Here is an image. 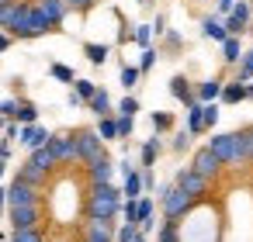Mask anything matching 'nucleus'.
<instances>
[{
  "mask_svg": "<svg viewBox=\"0 0 253 242\" xmlns=\"http://www.w3.org/2000/svg\"><path fill=\"white\" fill-rule=\"evenodd\" d=\"M11 221H14V228H35V221H39V204H35V207H11Z\"/></svg>",
  "mask_w": 253,
  "mask_h": 242,
  "instance_id": "14",
  "label": "nucleus"
},
{
  "mask_svg": "<svg viewBox=\"0 0 253 242\" xmlns=\"http://www.w3.org/2000/svg\"><path fill=\"white\" fill-rule=\"evenodd\" d=\"M222 52H225V63H243V49H239V38H229V42L222 45Z\"/></svg>",
  "mask_w": 253,
  "mask_h": 242,
  "instance_id": "26",
  "label": "nucleus"
},
{
  "mask_svg": "<svg viewBox=\"0 0 253 242\" xmlns=\"http://www.w3.org/2000/svg\"><path fill=\"white\" fill-rule=\"evenodd\" d=\"M90 111H94L97 118H111V97H108V90H97V94H94Z\"/></svg>",
  "mask_w": 253,
  "mask_h": 242,
  "instance_id": "21",
  "label": "nucleus"
},
{
  "mask_svg": "<svg viewBox=\"0 0 253 242\" xmlns=\"http://www.w3.org/2000/svg\"><path fill=\"white\" fill-rule=\"evenodd\" d=\"M18 121H21V125H35V121H39V107H35V104H21V107H18Z\"/></svg>",
  "mask_w": 253,
  "mask_h": 242,
  "instance_id": "31",
  "label": "nucleus"
},
{
  "mask_svg": "<svg viewBox=\"0 0 253 242\" xmlns=\"http://www.w3.org/2000/svg\"><path fill=\"white\" fill-rule=\"evenodd\" d=\"M149 38H153V28H149V25H139V28H135V42H139L142 49H149Z\"/></svg>",
  "mask_w": 253,
  "mask_h": 242,
  "instance_id": "40",
  "label": "nucleus"
},
{
  "mask_svg": "<svg viewBox=\"0 0 253 242\" xmlns=\"http://www.w3.org/2000/svg\"><path fill=\"white\" fill-rule=\"evenodd\" d=\"M218 166H222V163H218V156H215L208 145H205V149H198V156H194V163H191V170H194V173H201L205 180H208V176H215V173H218Z\"/></svg>",
  "mask_w": 253,
  "mask_h": 242,
  "instance_id": "9",
  "label": "nucleus"
},
{
  "mask_svg": "<svg viewBox=\"0 0 253 242\" xmlns=\"http://www.w3.org/2000/svg\"><path fill=\"white\" fill-rule=\"evenodd\" d=\"M201 32H205V35H208L211 42H222V45H225V42L232 38V35L225 32V25H222V21H215V18H205V25H201Z\"/></svg>",
  "mask_w": 253,
  "mask_h": 242,
  "instance_id": "16",
  "label": "nucleus"
},
{
  "mask_svg": "<svg viewBox=\"0 0 253 242\" xmlns=\"http://www.w3.org/2000/svg\"><path fill=\"white\" fill-rule=\"evenodd\" d=\"M0 176H4V159H0Z\"/></svg>",
  "mask_w": 253,
  "mask_h": 242,
  "instance_id": "50",
  "label": "nucleus"
},
{
  "mask_svg": "<svg viewBox=\"0 0 253 242\" xmlns=\"http://www.w3.org/2000/svg\"><path fill=\"white\" fill-rule=\"evenodd\" d=\"M18 180H21V183H28V187H35V190H39V187H42V180H45V173H42V170H35V166H32V163H25V170H21V173H18Z\"/></svg>",
  "mask_w": 253,
  "mask_h": 242,
  "instance_id": "23",
  "label": "nucleus"
},
{
  "mask_svg": "<svg viewBox=\"0 0 253 242\" xmlns=\"http://www.w3.org/2000/svg\"><path fill=\"white\" fill-rule=\"evenodd\" d=\"M222 80H205L201 87H198V104H215L218 97H222Z\"/></svg>",
  "mask_w": 253,
  "mask_h": 242,
  "instance_id": "15",
  "label": "nucleus"
},
{
  "mask_svg": "<svg viewBox=\"0 0 253 242\" xmlns=\"http://www.w3.org/2000/svg\"><path fill=\"white\" fill-rule=\"evenodd\" d=\"M132 135V118H118V138H128Z\"/></svg>",
  "mask_w": 253,
  "mask_h": 242,
  "instance_id": "44",
  "label": "nucleus"
},
{
  "mask_svg": "<svg viewBox=\"0 0 253 242\" xmlns=\"http://www.w3.org/2000/svg\"><path fill=\"white\" fill-rule=\"evenodd\" d=\"M135 111H139V101H135V97H125V101L118 104V114H122V118H135Z\"/></svg>",
  "mask_w": 253,
  "mask_h": 242,
  "instance_id": "35",
  "label": "nucleus"
},
{
  "mask_svg": "<svg viewBox=\"0 0 253 242\" xmlns=\"http://www.w3.org/2000/svg\"><path fill=\"white\" fill-rule=\"evenodd\" d=\"M250 18H253V4L239 0V4L232 7V14H229V21H225V32H229L232 38H239V35L250 28Z\"/></svg>",
  "mask_w": 253,
  "mask_h": 242,
  "instance_id": "5",
  "label": "nucleus"
},
{
  "mask_svg": "<svg viewBox=\"0 0 253 242\" xmlns=\"http://www.w3.org/2000/svg\"><path fill=\"white\" fill-rule=\"evenodd\" d=\"M160 201H163V214H167L170 221L184 218V214L191 211V204H194V197H187V194H184V190H180L177 183H173V187H167Z\"/></svg>",
  "mask_w": 253,
  "mask_h": 242,
  "instance_id": "4",
  "label": "nucleus"
},
{
  "mask_svg": "<svg viewBox=\"0 0 253 242\" xmlns=\"http://www.w3.org/2000/svg\"><path fill=\"white\" fill-rule=\"evenodd\" d=\"M49 149H52L56 163H63V159H80V156H77V138H66V135H52Z\"/></svg>",
  "mask_w": 253,
  "mask_h": 242,
  "instance_id": "11",
  "label": "nucleus"
},
{
  "mask_svg": "<svg viewBox=\"0 0 253 242\" xmlns=\"http://www.w3.org/2000/svg\"><path fill=\"white\" fill-rule=\"evenodd\" d=\"M90 180H94V187H108L111 183V163H108V156H97L90 163Z\"/></svg>",
  "mask_w": 253,
  "mask_h": 242,
  "instance_id": "13",
  "label": "nucleus"
},
{
  "mask_svg": "<svg viewBox=\"0 0 253 242\" xmlns=\"http://www.w3.org/2000/svg\"><path fill=\"white\" fill-rule=\"evenodd\" d=\"M156 239H160V242H180V232H177V221H170V218H167Z\"/></svg>",
  "mask_w": 253,
  "mask_h": 242,
  "instance_id": "29",
  "label": "nucleus"
},
{
  "mask_svg": "<svg viewBox=\"0 0 253 242\" xmlns=\"http://www.w3.org/2000/svg\"><path fill=\"white\" fill-rule=\"evenodd\" d=\"M35 7L42 11V18L49 21V28L63 25V18H66V4H63V0H39Z\"/></svg>",
  "mask_w": 253,
  "mask_h": 242,
  "instance_id": "12",
  "label": "nucleus"
},
{
  "mask_svg": "<svg viewBox=\"0 0 253 242\" xmlns=\"http://www.w3.org/2000/svg\"><path fill=\"white\" fill-rule=\"evenodd\" d=\"M156 156H160V138H149V142L142 145V163H146V166H153V163H156Z\"/></svg>",
  "mask_w": 253,
  "mask_h": 242,
  "instance_id": "32",
  "label": "nucleus"
},
{
  "mask_svg": "<svg viewBox=\"0 0 253 242\" xmlns=\"http://www.w3.org/2000/svg\"><path fill=\"white\" fill-rule=\"evenodd\" d=\"M28 163H32V166H35V170H42V173H49V170H52V166H56V156H52V149H49V145H45V149H35V152H32V159H28Z\"/></svg>",
  "mask_w": 253,
  "mask_h": 242,
  "instance_id": "19",
  "label": "nucleus"
},
{
  "mask_svg": "<svg viewBox=\"0 0 253 242\" xmlns=\"http://www.w3.org/2000/svg\"><path fill=\"white\" fill-rule=\"evenodd\" d=\"M250 76H253V49H250V52L243 56V63H239V83L250 80Z\"/></svg>",
  "mask_w": 253,
  "mask_h": 242,
  "instance_id": "38",
  "label": "nucleus"
},
{
  "mask_svg": "<svg viewBox=\"0 0 253 242\" xmlns=\"http://www.w3.org/2000/svg\"><path fill=\"white\" fill-rule=\"evenodd\" d=\"M77 156L87 159V163H94L97 156H104V149H101V135H97V132H80V135H77Z\"/></svg>",
  "mask_w": 253,
  "mask_h": 242,
  "instance_id": "6",
  "label": "nucleus"
},
{
  "mask_svg": "<svg viewBox=\"0 0 253 242\" xmlns=\"http://www.w3.org/2000/svg\"><path fill=\"white\" fill-rule=\"evenodd\" d=\"M246 101H253V83H250V87H246Z\"/></svg>",
  "mask_w": 253,
  "mask_h": 242,
  "instance_id": "49",
  "label": "nucleus"
},
{
  "mask_svg": "<svg viewBox=\"0 0 253 242\" xmlns=\"http://www.w3.org/2000/svg\"><path fill=\"white\" fill-rule=\"evenodd\" d=\"M18 138H21L32 152H35V149H45V145L52 142V135H49L45 128H39V125H25V128L18 132Z\"/></svg>",
  "mask_w": 253,
  "mask_h": 242,
  "instance_id": "10",
  "label": "nucleus"
},
{
  "mask_svg": "<svg viewBox=\"0 0 253 242\" xmlns=\"http://www.w3.org/2000/svg\"><path fill=\"white\" fill-rule=\"evenodd\" d=\"M122 214H125V225H135L139 228V201H125L122 204Z\"/></svg>",
  "mask_w": 253,
  "mask_h": 242,
  "instance_id": "33",
  "label": "nucleus"
},
{
  "mask_svg": "<svg viewBox=\"0 0 253 242\" xmlns=\"http://www.w3.org/2000/svg\"><path fill=\"white\" fill-rule=\"evenodd\" d=\"M118 242H146V235H142L135 225H122V228H118Z\"/></svg>",
  "mask_w": 253,
  "mask_h": 242,
  "instance_id": "28",
  "label": "nucleus"
},
{
  "mask_svg": "<svg viewBox=\"0 0 253 242\" xmlns=\"http://www.w3.org/2000/svg\"><path fill=\"white\" fill-rule=\"evenodd\" d=\"M170 125H173V118H170V114H153V128H156V132H167Z\"/></svg>",
  "mask_w": 253,
  "mask_h": 242,
  "instance_id": "43",
  "label": "nucleus"
},
{
  "mask_svg": "<svg viewBox=\"0 0 253 242\" xmlns=\"http://www.w3.org/2000/svg\"><path fill=\"white\" fill-rule=\"evenodd\" d=\"M97 135H101V138H118V118H101Z\"/></svg>",
  "mask_w": 253,
  "mask_h": 242,
  "instance_id": "27",
  "label": "nucleus"
},
{
  "mask_svg": "<svg viewBox=\"0 0 253 242\" xmlns=\"http://www.w3.org/2000/svg\"><path fill=\"white\" fill-rule=\"evenodd\" d=\"M122 190L118 187H94V194H90V204H87V211H90V221H111L118 211H122Z\"/></svg>",
  "mask_w": 253,
  "mask_h": 242,
  "instance_id": "2",
  "label": "nucleus"
},
{
  "mask_svg": "<svg viewBox=\"0 0 253 242\" xmlns=\"http://www.w3.org/2000/svg\"><path fill=\"white\" fill-rule=\"evenodd\" d=\"M177 187H180L187 197H201V194L208 190V180H205L201 173H194V170H180V173H177Z\"/></svg>",
  "mask_w": 253,
  "mask_h": 242,
  "instance_id": "8",
  "label": "nucleus"
},
{
  "mask_svg": "<svg viewBox=\"0 0 253 242\" xmlns=\"http://www.w3.org/2000/svg\"><path fill=\"white\" fill-rule=\"evenodd\" d=\"M18 101H0V118H18Z\"/></svg>",
  "mask_w": 253,
  "mask_h": 242,
  "instance_id": "41",
  "label": "nucleus"
},
{
  "mask_svg": "<svg viewBox=\"0 0 253 242\" xmlns=\"http://www.w3.org/2000/svg\"><path fill=\"white\" fill-rule=\"evenodd\" d=\"M153 221V201L149 197H139V225Z\"/></svg>",
  "mask_w": 253,
  "mask_h": 242,
  "instance_id": "36",
  "label": "nucleus"
},
{
  "mask_svg": "<svg viewBox=\"0 0 253 242\" xmlns=\"http://www.w3.org/2000/svg\"><path fill=\"white\" fill-rule=\"evenodd\" d=\"M142 187H146V183H142V173H135V170H132V173L125 176V187H122L125 201H139V197H142Z\"/></svg>",
  "mask_w": 253,
  "mask_h": 242,
  "instance_id": "18",
  "label": "nucleus"
},
{
  "mask_svg": "<svg viewBox=\"0 0 253 242\" xmlns=\"http://www.w3.org/2000/svg\"><path fill=\"white\" fill-rule=\"evenodd\" d=\"M187 142H191V132L184 128V132H180V135L173 138V149H187Z\"/></svg>",
  "mask_w": 253,
  "mask_h": 242,
  "instance_id": "45",
  "label": "nucleus"
},
{
  "mask_svg": "<svg viewBox=\"0 0 253 242\" xmlns=\"http://www.w3.org/2000/svg\"><path fill=\"white\" fill-rule=\"evenodd\" d=\"M201 114H205V128H211L218 121V104H201Z\"/></svg>",
  "mask_w": 253,
  "mask_h": 242,
  "instance_id": "39",
  "label": "nucleus"
},
{
  "mask_svg": "<svg viewBox=\"0 0 253 242\" xmlns=\"http://www.w3.org/2000/svg\"><path fill=\"white\" fill-rule=\"evenodd\" d=\"M153 63H156V52H153V49H142V59H139V73L153 69Z\"/></svg>",
  "mask_w": 253,
  "mask_h": 242,
  "instance_id": "42",
  "label": "nucleus"
},
{
  "mask_svg": "<svg viewBox=\"0 0 253 242\" xmlns=\"http://www.w3.org/2000/svg\"><path fill=\"white\" fill-rule=\"evenodd\" d=\"M139 76H142L139 66H122V87H125V90H132V87L139 83Z\"/></svg>",
  "mask_w": 253,
  "mask_h": 242,
  "instance_id": "30",
  "label": "nucleus"
},
{
  "mask_svg": "<svg viewBox=\"0 0 253 242\" xmlns=\"http://www.w3.org/2000/svg\"><path fill=\"white\" fill-rule=\"evenodd\" d=\"M222 101H225V104L246 101V83H239V80H236V83H225V87H222Z\"/></svg>",
  "mask_w": 253,
  "mask_h": 242,
  "instance_id": "20",
  "label": "nucleus"
},
{
  "mask_svg": "<svg viewBox=\"0 0 253 242\" xmlns=\"http://www.w3.org/2000/svg\"><path fill=\"white\" fill-rule=\"evenodd\" d=\"M4 204H7V190L0 187V211H4Z\"/></svg>",
  "mask_w": 253,
  "mask_h": 242,
  "instance_id": "48",
  "label": "nucleus"
},
{
  "mask_svg": "<svg viewBox=\"0 0 253 242\" xmlns=\"http://www.w3.org/2000/svg\"><path fill=\"white\" fill-rule=\"evenodd\" d=\"M52 76H56V80H63V83H77L73 69H70V66H63V63H52Z\"/></svg>",
  "mask_w": 253,
  "mask_h": 242,
  "instance_id": "34",
  "label": "nucleus"
},
{
  "mask_svg": "<svg viewBox=\"0 0 253 242\" xmlns=\"http://www.w3.org/2000/svg\"><path fill=\"white\" fill-rule=\"evenodd\" d=\"M7 204L11 207H35L39 204V190L28 187V183H21V180H14V187L7 190Z\"/></svg>",
  "mask_w": 253,
  "mask_h": 242,
  "instance_id": "7",
  "label": "nucleus"
},
{
  "mask_svg": "<svg viewBox=\"0 0 253 242\" xmlns=\"http://www.w3.org/2000/svg\"><path fill=\"white\" fill-rule=\"evenodd\" d=\"M18 38H35V35H45L49 32V21L42 18V11L39 7H28V4H18L14 7V18H11V25H7Z\"/></svg>",
  "mask_w": 253,
  "mask_h": 242,
  "instance_id": "3",
  "label": "nucleus"
},
{
  "mask_svg": "<svg viewBox=\"0 0 253 242\" xmlns=\"http://www.w3.org/2000/svg\"><path fill=\"white\" fill-rule=\"evenodd\" d=\"M14 242H42V235L35 228H14Z\"/></svg>",
  "mask_w": 253,
  "mask_h": 242,
  "instance_id": "37",
  "label": "nucleus"
},
{
  "mask_svg": "<svg viewBox=\"0 0 253 242\" xmlns=\"http://www.w3.org/2000/svg\"><path fill=\"white\" fill-rule=\"evenodd\" d=\"M187 132H191V135L205 132V114H201V104H191V107H187Z\"/></svg>",
  "mask_w": 253,
  "mask_h": 242,
  "instance_id": "22",
  "label": "nucleus"
},
{
  "mask_svg": "<svg viewBox=\"0 0 253 242\" xmlns=\"http://www.w3.org/2000/svg\"><path fill=\"white\" fill-rule=\"evenodd\" d=\"M97 90H101V87H97L94 80H77V83H73V94H77L80 101H87V104L94 101V94H97Z\"/></svg>",
  "mask_w": 253,
  "mask_h": 242,
  "instance_id": "24",
  "label": "nucleus"
},
{
  "mask_svg": "<svg viewBox=\"0 0 253 242\" xmlns=\"http://www.w3.org/2000/svg\"><path fill=\"white\" fill-rule=\"evenodd\" d=\"M4 121H7V118H0V128H4Z\"/></svg>",
  "mask_w": 253,
  "mask_h": 242,
  "instance_id": "51",
  "label": "nucleus"
},
{
  "mask_svg": "<svg viewBox=\"0 0 253 242\" xmlns=\"http://www.w3.org/2000/svg\"><path fill=\"white\" fill-rule=\"evenodd\" d=\"M170 94H173L177 101H184L187 107H191V104H198V97L191 94V87H187V80H184V76H173V80H170Z\"/></svg>",
  "mask_w": 253,
  "mask_h": 242,
  "instance_id": "17",
  "label": "nucleus"
},
{
  "mask_svg": "<svg viewBox=\"0 0 253 242\" xmlns=\"http://www.w3.org/2000/svg\"><path fill=\"white\" fill-rule=\"evenodd\" d=\"M84 52H87V59H90L94 66H104V63H108V45H94V42H90V45H84Z\"/></svg>",
  "mask_w": 253,
  "mask_h": 242,
  "instance_id": "25",
  "label": "nucleus"
},
{
  "mask_svg": "<svg viewBox=\"0 0 253 242\" xmlns=\"http://www.w3.org/2000/svg\"><path fill=\"white\" fill-rule=\"evenodd\" d=\"M7 45H11V38H7V35H4V32H0V52H4V49H7Z\"/></svg>",
  "mask_w": 253,
  "mask_h": 242,
  "instance_id": "47",
  "label": "nucleus"
},
{
  "mask_svg": "<svg viewBox=\"0 0 253 242\" xmlns=\"http://www.w3.org/2000/svg\"><path fill=\"white\" fill-rule=\"evenodd\" d=\"M63 4H66V7H90L94 0H63Z\"/></svg>",
  "mask_w": 253,
  "mask_h": 242,
  "instance_id": "46",
  "label": "nucleus"
},
{
  "mask_svg": "<svg viewBox=\"0 0 253 242\" xmlns=\"http://www.w3.org/2000/svg\"><path fill=\"white\" fill-rule=\"evenodd\" d=\"M208 149L218 156V163H243L253 156V132H232V135H215Z\"/></svg>",
  "mask_w": 253,
  "mask_h": 242,
  "instance_id": "1",
  "label": "nucleus"
}]
</instances>
